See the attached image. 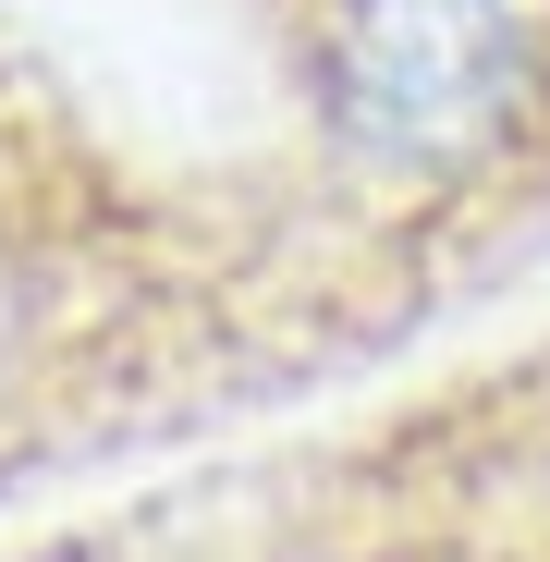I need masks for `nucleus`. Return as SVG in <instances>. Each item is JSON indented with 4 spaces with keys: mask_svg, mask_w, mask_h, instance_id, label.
Segmentation results:
<instances>
[{
    "mask_svg": "<svg viewBox=\"0 0 550 562\" xmlns=\"http://www.w3.org/2000/svg\"><path fill=\"white\" fill-rule=\"evenodd\" d=\"M282 99L330 196L478 221L550 171V0H282Z\"/></svg>",
    "mask_w": 550,
    "mask_h": 562,
    "instance_id": "f257e3e1",
    "label": "nucleus"
},
{
    "mask_svg": "<svg viewBox=\"0 0 550 562\" xmlns=\"http://www.w3.org/2000/svg\"><path fill=\"white\" fill-rule=\"evenodd\" d=\"M111 342V245L99 209L61 183V159L0 123V428L49 404Z\"/></svg>",
    "mask_w": 550,
    "mask_h": 562,
    "instance_id": "f03ea898",
    "label": "nucleus"
}]
</instances>
